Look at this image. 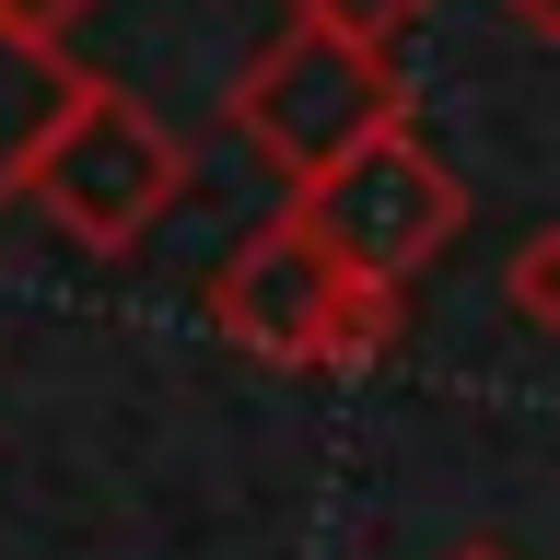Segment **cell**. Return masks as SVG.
Segmentation results:
<instances>
[{
	"label": "cell",
	"mask_w": 560,
	"mask_h": 560,
	"mask_svg": "<svg viewBox=\"0 0 560 560\" xmlns=\"http://www.w3.org/2000/svg\"><path fill=\"white\" fill-rule=\"evenodd\" d=\"M210 327L269 362V374H362L409 327V280H362L304 210L280 199L257 234H234V257L210 269Z\"/></svg>",
	"instance_id": "cell-1"
},
{
	"label": "cell",
	"mask_w": 560,
	"mask_h": 560,
	"mask_svg": "<svg viewBox=\"0 0 560 560\" xmlns=\"http://www.w3.org/2000/svg\"><path fill=\"white\" fill-rule=\"evenodd\" d=\"M409 70L397 47H362V35H327V24H280L257 59H234L222 82V129L280 175V187H315L339 175L350 152H374L385 129H420L409 117Z\"/></svg>",
	"instance_id": "cell-2"
},
{
	"label": "cell",
	"mask_w": 560,
	"mask_h": 560,
	"mask_svg": "<svg viewBox=\"0 0 560 560\" xmlns=\"http://www.w3.org/2000/svg\"><path fill=\"white\" fill-rule=\"evenodd\" d=\"M187 187H199L187 129H164L152 94L105 82V70L70 82L59 129H47V152H35V175H24V199L47 210V234H70L82 257H129V245L152 234Z\"/></svg>",
	"instance_id": "cell-3"
},
{
	"label": "cell",
	"mask_w": 560,
	"mask_h": 560,
	"mask_svg": "<svg viewBox=\"0 0 560 560\" xmlns=\"http://www.w3.org/2000/svg\"><path fill=\"white\" fill-rule=\"evenodd\" d=\"M292 210H304L362 280H420L455 234H467V187H455V164L420 129H385L374 152H350L339 175L292 187Z\"/></svg>",
	"instance_id": "cell-4"
},
{
	"label": "cell",
	"mask_w": 560,
	"mask_h": 560,
	"mask_svg": "<svg viewBox=\"0 0 560 560\" xmlns=\"http://www.w3.org/2000/svg\"><path fill=\"white\" fill-rule=\"evenodd\" d=\"M70 82H82L70 59H35V47L0 35V210L24 199V175H35V152H47V129H59Z\"/></svg>",
	"instance_id": "cell-5"
},
{
	"label": "cell",
	"mask_w": 560,
	"mask_h": 560,
	"mask_svg": "<svg viewBox=\"0 0 560 560\" xmlns=\"http://www.w3.org/2000/svg\"><path fill=\"white\" fill-rule=\"evenodd\" d=\"M502 304H514L525 327H549V339H560V222H537V234L502 257Z\"/></svg>",
	"instance_id": "cell-6"
},
{
	"label": "cell",
	"mask_w": 560,
	"mask_h": 560,
	"mask_svg": "<svg viewBox=\"0 0 560 560\" xmlns=\"http://www.w3.org/2000/svg\"><path fill=\"white\" fill-rule=\"evenodd\" d=\"M280 12L292 24H327V35H362V47H397L432 0H280Z\"/></svg>",
	"instance_id": "cell-7"
},
{
	"label": "cell",
	"mask_w": 560,
	"mask_h": 560,
	"mask_svg": "<svg viewBox=\"0 0 560 560\" xmlns=\"http://www.w3.org/2000/svg\"><path fill=\"white\" fill-rule=\"evenodd\" d=\"M94 24V0H0V35L35 47V59H70V35Z\"/></svg>",
	"instance_id": "cell-8"
},
{
	"label": "cell",
	"mask_w": 560,
	"mask_h": 560,
	"mask_svg": "<svg viewBox=\"0 0 560 560\" xmlns=\"http://www.w3.org/2000/svg\"><path fill=\"white\" fill-rule=\"evenodd\" d=\"M502 24H514L525 47H560V0H502Z\"/></svg>",
	"instance_id": "cell-9"
},
{
	"label": "cell",
	"mask_w": 560,
	"mask_h": 560,
	"mask_svg": "<svg viewBox=\"0 0 560 560\" xmlns=\"http://www.w3.org/2000/svg\"><path fill=\"white\" fill-rule=\"evenodd\" d=\"M455 560H514V549H502V537H467V549H455Z\"/></svg>",
	"instance_id": "cell-10"
}]
</instances>
